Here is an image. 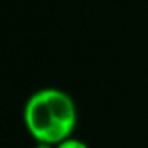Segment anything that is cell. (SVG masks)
I'll use <instances>...</instances> for the list:
<instances>
[{"label": "cell", "mask_w": 148, "mask_h": 148, "mask_svg": "<svg viewBox=\"0 0 148 148\" xmlns=\"http://www.w3.org/2000/svg\"><path fill=\"white\" fill-rule=\"evenodd\" d=\"M28 132L40 143L64 139L75 127L77 110L71 98L58 89H42L32 94L23 112Z\"/></svg>", "instance_id": "1"}, {"label": "cell", "mask_w": 148, "mask_h": 148, "mask_svg": "<svg viewBox=\"0 0 148 148\" xmlns=\"http://www.w3.org/2000/svg\"><path fill=\"white\" fill-rule=\"evenodd\" d=\"M59 148H87V146L80 141H64L59 145Z\"/></svg>", "instance_id": "2"}, {"label": "cell", "mask_w": 148, "mask_h": 148, "mask_svg": "<svg viewBox=\"0 0 148 148\" xmlns=\"http://www.w3.org/2000/svg\"><path fill=\"white\" fill-rule=\"evenodd\" d=\"M35 148H51L47 143H42V145H38V146H35Z\"/></svg>", "instance_id": "3"}]
</instances>
